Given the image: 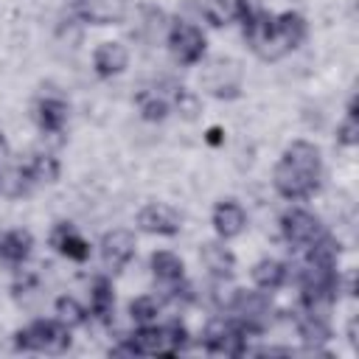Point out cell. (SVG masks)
<instances>
[{"label":"cell","mask_w":359,"mask_h":359,"mask_svg":"<svg viewBox=\"0 0 359 359\" xmlns=\"http://www.w3.org/2000/svg\"><path fill=\"white\" fill-rule=\"evenodd\" d=\"M320 177H323L320 149L309 140H294L286 146V151L275 163L272 185L283 199L303 202L320 188Z\"/></svg>","instance_id":"cell-1"},{"label":"cell","mask_w":359,"mask_h":359,"mask_svg":"<svg viewBox=\"0 0 359 359\" xmlns=\"http://www.w3.org/2000/svg\"><path fill=\"white\" fill-rule=\"evenodd\" d=\"M129 345L135 348V356H177L188 348V331L182 323H168V325H140L132 337Z\"/></svg>","instance_id":"cell-2"},{"label":"cell","mask_w":359,"mask_h":359,"mask_svg":"<svg viewBox=\"0 0 359 359\" xmlns=\"http://www.w3.org/2000/svg\"><path fill=\"white\" fill-rule=\"evenodd\" d=\"M17 351L28 353H65L70 348V328L53 320H34L31 325L20 328L14 334Z\"/></svg>","instance_id":"cell-3"},{"label":"cell","mask_w":359,"mask_h":359,"mask_svg":"<svg viewBox=\"0 0 359 359\" xmlns=\"http://www.w3.org/2000/svg\"><path fill=\"white\" fill-rule=\"evenodd\" d=\"M202 345L213 356H244L247 353V331L233 317L230 320L219 317V320L208 323Z\"/></svg>","instance_id":"cell-4"},{"label":"cell","mask_w":359,"mask_h":359,"mask_svg":"<svg viewBox=\"0 0 359 359\" xmlns=\"http://www.w3.org/2000/svg\"><path fill=\"white\" fill-rule=\"evenodd\" d=\"M230 311L236 314L233 320L247 331V334H255L266 325L269 320V311H272V303H269V292H261V289H236V297L230 303Z\"/></svg>","instance_id":"cell-5"},{"label":"cell","mask_w":359,"mask_h":359,"mask_svg":"<svg viewBox=\"0 0 359 359\" xmlns=\"http://www.w3.org/2000/svg\"><path fill=\"white\" fill-rule=\"evenodd\" d=\"M168 50L180 65H196L205 56V34L191 20H177L168 28Z\"/></svg>","instance_id":"cell-6"},{"label":"cell","mask_w":359,"mask_h":359,"mask_svg":"<svg viewBox=\"0 0 359 359\" xmlns=\"http://www.w3.org/2000/svg\"><path fill=\"white\" fill-rule=\"evenodd\" d=\"M280 233L292 247H309L311 241H317L323 236V224L314 213H309L303 208H292L280 216Z\"/></svg>","instance_id":"cell-7"},{"label":"cell","mask_w":359,"mask_h":359,"mask_svg":"<svg viewBox=\"0 0 359 359\" xmlns=\"http://www.w3.org/2000/svg\"><path fill=\"white\" fill-rule=\"evenodd\" d=\"M137 227L151 236H177L182 227V216L165 202H149L137 213Z\"/></svg>","instance_id":"cell-8"},{"label":"cell","mask_w":359,"mask_h":359,"mask_svg":"<svg viewBox=\"0 0 359 359\" xmlns=\"http://www.w3.org/2000/svg\"><path fill=\"white\" fill-rule=\"evenodd\" d=\"M135 250H137V241H135V233L118 227V230H109L104 238H101V258H104V266L112 269V272H121L132 258H135Z\"/></svg>","instance_id":"cell-9"},{"label":"cell","mask_w":359,"mask_h":359,"mask_svg":"<svg viewBox=\"0 0 359 359\" xmlns=\"http://www.w3.org/2000/svg\"><path fill=\"white\" fill-rule=\"evenodd\" d=\"M50 247L65 255L67 261H87L90 258V241L70 224V222H59L53 230H50Z\"/></svg>","instance_id":"cell-10"},{"label":"cell","mask_w":359,"mask_h":359,"mask_svg":"<svg viewBox=\"0 0 359 359\" xmlns=\"http://www.w3.org/2000/svg\"><path fill=\"white\" fill-rule=\"evenodd\" d=\"M247 227V210L236 202V199H222L213 208V230L222 241L241 236V230Z\"/></svg>","instance_id":"cell-11"},{"label":"cell","mask_w":359,"mask_h":359,"mask_svg":"<svg viewBox=\"0 0 359 359\" xmlns=\"http://www.w3.org/2000/svg\"><path fill=\"white\" fill-rule=\"evenodd\" d=\"M126 65H129V50H126V45H121V42L107 39V42H101V45L93 50V67H95V73H98L101 79H112V76L123 73Z\"/></svg>","instance_id":"cell-12"},{"label":"cell","mask_w":359,"mask_h":359,"mask_svg":"<svg viewBox=\"0 0 359 359\" xmlns=\"http://www.w3.org/2000/svg\"><path fill=\"white\" fill-rule=\"evenodd\" d=\"M309 34V25H306V17L297 14V11H283L275 17V42L280 48V53H289L294 50Z\"/></svg>","instance_id":"cell-13"},{"label":"cell","mask_w":359,"mask_h":359,"mask_svg":"<svg viewBox=\"0 0 359 359\" xmlns=\"http://www.w3.org/2000/svg\"><path fill=\"white\" fill-rule=\"evenodd\" d=\"M76 11L84 22L112 25L126 17V0H79Z\"/></svg>","instance_id":"cell-14"},{"label":"cell","mask_w":359,"mask_h":359,"mask_svg":"<svg viewBox=\"0 0 359 359\" xmlns=\"http://www.w3.org/2000/svg\"><path fill=\"white\" fill-rule=\"evenodd\" d=\"M199 261L213 278H230L236 269V255L230 247H224V241H205L199 250Z\"/></svg>","instance_id":"cell-15"},{"label":"cell","mask_w":359,"mask_h":359,"mask_svg":"<svg viewBox=\"0 0 359 359\" xmlns=\"http://www.w3.org/2000/svg\"><path fill=\"white\" fill-rule=\"evenodd\" d=\"M151 275L160 283V289H168L180 280H185V264L177 252L157 250V252H151Z\"/></svg>","instance_id":"cell-16"},{"label":"cell","mask_w":359,"mask_h":359,"mask_svg":"<svg viewBox=\"0 0 359 359\" xmlns=\"http://www.w3.org/2000/svg\"><path fill=\"white\" fill-rule=\"evenodd\" d=\"M34 118L39 123L42 132L48 135H59L65 126H67V104L56 95H48V98H39L36 109H34Z\"/></svg>","instance_id":"cell-17"},{"label":"cell","mask_w":359,"mask_h":359,"mask_svg":"<svg viewBox=\"0 0 359 359\" xmlns=\"http://www.w3.org/2000/svg\"><path fill=\"white\" fill-rule=\"evenodd\" d=\"M31 250H34V236L28 230H8L0 236V261H6V264L17 266V264L28 261Z\"/></svg>","instance_id":"cell-18"},{"label":"cell","mask_w":359,"mask_h":359,"mask_svg":"<svg viewBox=\"0 0 359 359\" xmlns=\"http://www.w3.org/2000/svg\"><path fill=\"white\" fill-rule=\"evenodd\" d=\"M286 278H289V269H286V264L278 261V258H261V261L252 266V283H255V289H261V292H275V289H280V286L286 283Z\"/></svg>","instance_id":"cell-19"},{"label":"cell","mask_w":359,"mask_h":359,"mask_svg":"<svg viewBox=\"0 0 359 359\" xmlns=\"http://www.w3.org/2000/svg\"><path fill=\"white\" fill-rule=\"evenodd\" d=\"M22 171H25L28 180L36 185V182H56L62 165H59V160H56L53 154H48V151H34V154L25 160Z\"/></svg>","instance_id":"cell-20"},{"label":"cell","mask_w":359,"mask_h":359,"mask_svg":"<svg viewBox=\"0 0 359 359\" xmlns=\"http://www.w3.org/2000/svg\"><path fill=\"white\" fill-rule=\"evenodd\" d=\"M115 311V294H112V283L109 278H95L93 286H90V314L98 317L101 323H109Z\"/></svg>","instance_id":"cell-21"},{"label":"cell","mask_w":359,"mask_h":359,"mask_svg":"<svg viewBox=\"0 0 359 359\" xmlns=\"http://www.w3.org/2000/svg\"><path fill=\"white\" fill-rule=\"evenodd\" d=\"M297 334L306 345H323L331 339V325H328V317H320V314H309L303 311V317L297 320Z\"/></svg>","instance_id":"cell-22"},{"label":"cell","mask_w":359,"mask_h":359,"mask_svg":"<svg viewBox=\"0 0 359 359\" xmlns=\"http://www.w3.org/2000/svg\"><path fill=\"white\" fill-rule=\"evenodd\" d=\"M199 14L208 25L222 28L236 20V3L233 0H199Z\"/></svg>","instance_id":"cell-23"},{"label":"cell","mask_w":359,"mask_h":359,"mask_svg":"<svg viewBox=\"0 0 359 359\" xmlns=\"http://www.w3.org/2000/svg\"><path fill=\"white\" fill-rule=\"evenodd\" d=\"M31 180H28V174L22 171V165H17V168H3L0 171V194L3 196H11V199H17V196H25L28 191H31Z\"/></svg>","instance_id":"cell-24"},{"label":"cell","mask_w":359,"mask_h":359,"mask_svg":"<svg viewBox=\"0 0 359 359\" xmlns=\"http://www.w3.org/2000/svg\"><path fill=\"white\" fill-rule=\"evenodd\" d=\"M137 109H140V118L143 121H163L171 112V104L157 90H149V93H140L137 95Z\"/></svg>","instance_id":"cell-25"},{"label":"cell","mask_w":359,"mask_h":359,"mask_svg":"<svg viewBox=\"0 0 359 359\" xmlns=\"http://www.w3.org/2000/svg\"><path fill=\"white\" fill-rule=\"evenodd\" d=\"M87 309L76 300V297H59L56 300V320L62 323V325H67V328H79V325H84L87 323Z\"/></svg>","instance_id":"cell-26"},{"label":"cell","mask_w":359,"mask_h":359,"mask_svg":"<svg viewBox=\"0 0 359 359\" xmlns=\"http://www.w3.org/2000/svg\"><path fill=\"white\" fill-rule=\"evenodd\" d=\"M129 317L137 323V325H151L157 323L160 317V300L154 294H140L129 303Z\"/></svg>","instance_id":"cell-27"},{"label":"cell","mask_w":359,"mask_h":359,"mask_svg":"<svg viewBox=\"0 0 359 359\" xmlns=\"http://www.w3.org/2000/svg\"><path fill=\"white\" fill-rule=\"evenodd\" d=\"M337 143L342 146H356L359 143V121H356V101L348 104L345 121L337 126Z\"/></svg>","instance_id":"cell-28"},{"label":"cell","mask_w":359,"mask_h":359,"mask_svg":"<svg viewBox=\"0 0 359 359\" xmlns=\"http://www.w3.org/2000/svg\"><path fill=\"white\" fill-rule=\"evenodd\" d=\"M224 70H236V62H213V67H210L213 76H222ZM208 87H210L213 95H236V93H238V87H233V84H227V81H213V84H208Z\"/></svg>","instance_id":"cell-29"},{"label":"cell","mask_w":359,"mask_h":359,"mask_svg":"<svg viewBox=\"0 0 359 359\" xmlns=\"http://www.w3.org/2000/svg\"><path fill=\"white\" fill-rule=\"evenodd\" d=\"M174 104H177V109H180L185 118H196L199 101H196V95H194V93H188L185 87H180V90H177V98H174Z\"/></svg>","instance_id":"cell-30"},{"label":"cell","mask_w":359,"mask_h":359,"mask_svg":"<svg viewBox=\"0 0 359 359\" xmlns=\"http://www.w3.org/2000/svg\"><path fill=\"white\" fill-rule=\"evenodd\" d=\"M222 140H224V137H222V129H219V126H210V129H208V143H210V146H219Z\"/></svg>","instance_id":"cell-31"},{"label":"cell","mask_w":359,"mask_h":359,"mask_svg":"<svg viewBox=\"0 0 359 359\" xmlns=\"http://www.w3.org/2000/svg\"><path fill=\"white\" fill-rule=\"evenodd\" d=\"M8 157V140H6V135H0V163Z\"/></svg>","instance_id":"cell-32"}]
</instances>
